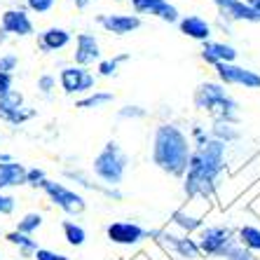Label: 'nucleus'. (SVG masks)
<instances>
[{
  "label": "nucleus",
  "instance_id": "nucleus-1",
  "mask_svg": "<svg viewBox=\"0 0 260 260\" xmlns=\"http://www.w3.org/2000/svg\"><path fill=\"white\" fill-rule=\"evenodd\" d=\"M225 155H228V145L216 139H209L204 145L192 148L188 174L183 176V192L190 200L200 197L204 202H211L216 197L218 178L228 169Z\"/></svg>",
  "mask_w": 260,
  "mask_h": 260
},
{
  "label": "nucleus",
  "instance_id": "nucleus-2",
  "mask_svg": "<svg viewBox=\"0 0 260 260\" xmlns=\"http://www.w3.org/2000/svg\"><path fill=\"white\" fill-rule=\"evenodd\" d=\"M192 141L176 122H159L152 134V164L159 171L183 178L188 174Z\"/></svg>",
  "mask_w": 260,
  "mask_h": 260
},
{
  "label": "nucleus",
  "instance_id": "nucleus-3",
  "mask_svg": "<svg viewBox=\"0 0 260 260\" xmlns=\"http://www.w3.org/2000/svg\"><path fill=\"white\" fill-rule=\"evenodd\" d=\"M194 108L202 113H209L213 120H223L230 124H239V103L228 94L225 85L206 80L194 89L192 96Z\"/></svg>",
  "mask_w": 260,
  "mask_h": 260
},
{
  "label": "nucleus",
  "instance_id": "nucleus-4",
  "mask_svg": "<svg viewBox=\"0 0 260 260\" xmlns=\"http://www.w3.org/2000/svg\"><path fill=\"white\" fill-rule=\"evenodd\" d=\"M129 169V155L122 150V145L117 141H108L101 148L94 162H91V171L106 188H117Z\"/></svg>",
  "mask_w": 260,
  "mask_h": 260
},
{
  "label": "nucleus",
  "instance_id": "nucleus-5",
  "mask_svg": "<svg viewBox=\"0 0 260 260\" xmlns=\"http://www.w3.org/2000/svg\"><path fill=\"white\" fill-rule=\"evenodd\" d=\"M194 242L200 246L202 255L223 258V260H225V255L239 244L235 232H232V228H225V225H206V228L200 230V235H197Z\"/></svg>",
  "mask_w": 260,
  "mask_h": 260
},
{
  "label": "nucleus",
  "instance_id": "nucleus-6",
  "mask_svg": "<svg viewBox=\"0 0 260 260\" xmlns=\"http://www.w3.org/2000/svg\"><path fill=\"white\" fill-rule=\"evenodd\" d=\"M43 190L47 192V197L52 200V204L59 206L63 213H68V216H78V213H82L87 209V202L82 194H78L75 190H68L66 185H61V183L56 181H45L43 183Z\"/></svg>",
  "mask_w": 260,
  "mask_h": 260
},
{
  "label": "nucleus",
  "instance_id": "nucleus-7",
  "mask_svg": "<svg viewBox=\"0 0 260 260\" xmlns=\"http://www.w3.org/2000/svg\"><path fill=\"white\" fill-rule=\"evenodd\" d=\"M218 82L225 87H244V89H260V73L237 63H216Z\"/></svg>",
  "mask_w": 260,
  "mask_h": 260
},
{
  "label": "nucleus",
  "instance_id": "nucleus-8",
  "mask_svg": "<svg viewBox=\"0 0 260 260\" xmlns=\"http://www.w3.org/2000/svg\"><path fill=\"white\" fill-rule=\"evenodd\" d=\"M59 82H61V89L66 91L68 96H73V94H87V91H91L94 85H96V75L89 68L66 66V68H61V73H59Z\"/></svg>",
  "mask_w": 260,
  "mask_h": 260
},
{
  "label": "nucleus",
  "instance_id": "nucleus-9",
  "mask_svg": "<svg viewBox=\"0 0 260 260\" xmlns=\"http://www.w3.org/2000/svg\"><path fill=\"white\" fill-rule=\"evenodd\" d=\"M157 242L162 244L169 253L178 255V258H183V260H200L202 258L200 246H197V242H194L190 235H174L171 230H159Z\"/></svg>",
  "mask_w": 260,
  "mask_h": 260
},
{
  "label": "nucleus",
  "instance_id": "nucleus-10",
  "mask_svg": "<svg viewBox=\"0 0 260 260\" xmlns=\"http://www.w3.org/2000/svg\"><path fill=\"white\" fill-rule=\"evenodd\" d=\"M106 235L113 244H120V246H134V244L143 242L148 237V230L141 228L139 223H132V220H115L106 228Z\"/></svg>",
  "mask_w": 260,
  "mask_h": 260
},
{
  "label": "nucleus",
  "instance_id": "nucleus-11",
  "mask_svg": "<svg viewBox=\"0 0 260 260\" xmlns=\"http://www.w3.org/2000/svg\"><path fill=\"white\" fill-rule=\"evenodd\" d=\"M36 115V110H24V96L21 91L10 89L7 94L0 96V117L7 120L10 124H21L28 117Z\"/></svg>",
  "mask_w": 260,
  "mask_h": 260
},
{
  "label": "nucleus",
  "instance_id": "nucleus-12",
  "mask_svg": "<svg viewBox=\"0 0 260 260\" xmlns=\"http://www.w3.org/2000/svg\"><path fill=\"white\" fill-rule=\"evenodd\" d=\"M73 59H75V66L80 68H89L94 61H101V49H99V40L94 38V33H78Z\"/></svg>",
  "mask_w": 260,
  "mask_h": 260
},
{
  "label": "nucleus",
  "instance_id": "nucleus-13",
  "mask_svg": "<svg viewBox=\"0 0 260 260\" xmlns=\"http://www.w3.org/2000/svg\"><path fill=\"white\" fill-rule=\"evenodd\" d=\"M96 24L113 36H127V33L141 28V17L136 14H101L96 17Z\"/></svg>",
  "mask_w": 260,
  "mask_h": 260
},
{
  "label": "nucleus",
  "instance_id": "nucleus-14",
  "mask_svg": "<svg viewBox=\"0 0 260 260\" xmlns=\"http://www.w3.org/2000/svg\"><path fill=\"white\" fill-rule=\"evenodd\" d=\"M225 19L230 21H248V24H260V14L253 12L244 0H213Z\"/></svg>",
  "mask_w": 260,
  "mask_h": 260
},
{
  "label": "nucleus",
  "instance_id": "nucleus-15",
  "mask_svg": "<svg viewBox=\"0 0 260 260\" xmlns=\"http://www.w3.org/2000/svg\"><path fill=\"white\" fill-rule=\"evenodd\" d=\"M237 52L232 45H225V43H213V40H206V43H202V61H206V63H211V66H216V63H235L237 59Z\"/></svg>",
  "mask_w": 260,
  "mask_h": 260
},
{
  "label": "nucleus",
  "instance_id": "nucleus-16",
  "mask_svg": "<svg viewBox=\"0 0 260 260\" xmlns=\"http://www.w3.org/2000/svg\"><path fill=\"white\" fill-rule=\"evenodd\" d=\"M178 28L185 38H192V40H200V43H206L211 40V24L206 21L200 14H188L178 21Z\"/></svg>",
  "mask_w": 260,
  "mask_h": 260
},
{
  "label": "nucleus",
  "instance_id": "nucleus-17",
  "mask_svg": "<svg viewBox=\"0 0 260 260\" xmlns=\"http://www.w3.org/2000/svg\"><path fill=\"white\" fill-rule=\"evenodd\" d=\"M0 26L5 33H12V36H30L33 33V21L24 10H7L0 19Z\"/></svg>",
  "mask_w": 260,
  "mask_h": 260
},
{
  "label": "nucleus",
  "instance_id": "nucleus-18",
  "mask_svg": "<svg viewBox=\"0 0 260 260\" xmlns=\"http://www.w3.org/2000/svg\"><path fill=\"white\" fill-rule=\"evenodd\" d=\"M68 43H71V33L66 28H56V26L43 30L40 38H38V47L43 49V52H59Z\"/></svg>",
  "mask_w": 260,
  "mask_h": 260
},
{
  "label": "nucleus",
  "instance_id": "nucleus-19",
  "mask_svg": "<svg viewBox=\"0 0 260 260\" xmlns=\"http://www.w3.org/2000/svg\"><path fill=\"white\" fill-rule=\"evenodd\" d=\"M209 136L225 145H232V143H239L242 141V129L239 124H230V122H223V120H213L211 127H209Z\"/></svg>",
  "mask_w": 260,
  "mask_h": 260
},
{
  "label": "nucleus",
  "instance_id": "nucleus-20",
  "mask_svg": "<svg viewBox=\"0 0 260 260\" xmlns=\"http://www.w3.org/2000/svg\"><path fill=\"white\" fill-rule=\"evenodd\" d=\"M26 185V167L19 162L0 164V192L5 188H17Z\"/></svg>",
  "mask_w": 260,
  "mask_h": 260
},
{
  "label": "nucleus",
  "instance_id": "nucleus-21",
  "mask_svg": "<svg viewBox=\"0 0 260 260\" xmlns=\"http://www.w3.org/2000/svg\"><path fill=\"white\" fill-rule=\"evenodd\" d=\"M171 223L178 228V230H183L185 235H192V232L202 230L204 228V216L202 213H190L188 209H178V211L171 213Z\"/></svg>",
  "mask_w": 260,
  "mask_h": 260
},
{
  "label": "nucleus",
  "instance_id": "nucleus-22",
  "mask_svg": "<svg viewBox=\"0 0 260 260\" xmlns=\"http://www.w3.org/2000/svg\"><path fill=\"white\" fill-rule=\"evenodd\" d=\"M237 242L251 253H260V228L258 225H242L237 230Z\"/></svg>",
  "mask_w": 260,
  "mask_h": 260
},
{
  "label": "nucleus",
  "instance_id": "nucleus-23",
  "mask_svg": "<svg viewBox=\"0 0 260 260\" xmlns=\"http://www.w3.org/2000/svg\"><path fill=\"white\" fill-rule=\"evenodd\" d=\"M113 101H115V94H113V91H91L85 99H80L78 108H82V110L103 108V106H108V103H113Z\"/></svg>",
  "mask_w": 260,
  "mask_h": 260
},
{
  "label": "nucleus",
  "instance_id": "nucleus-24",
  "mask_svg": "<svg viewBox=\"0 0 260 260\" xmlns=\"http://www.w3.org/2000/svg\"><path fill=\"white\" fill-rule=\"evenodd\" d=\"M61 230H63V239H66L71 246H82L87 242V232L82 225H78L75 220H63L61 223Z\"/></svg>",
  "mask_w": 260,
  "mask_h": 260
},
{
  "label": "nucleus",
  "instance_id": "nucleus-25",
  "mask_svg": "<svg viewBox=\"0 0 260 260\" xmlns=\"http://www.w3.org/2000/svg\"><path fill=\"white\" fill-rule=\"evenodd\" d=\"M124 61H129V54H120V56H115V59H101L96 66V73L101 78H113V75H117L120 63H124Z\"/></svg>",
  "mask_w": 260,
  "mask_h": 260
},
{
  "label": "nucleus",
  "instance_id": "nucleus-26",
  "mask_svg": "<svg viewBox=\"0 0 260 260\" xmlns=\"http://www.w3.org/2000/svg\"><path fill=\"white\" fill-rule=\"evenodd\" d=\"M5 239L10 244H14V246L21 248V253H36L38 248H40L36 239H30L28 235H21V232H17V230L10 232V235H5Z\"/></svg>",
  "mask_w": 260,
  "mask_h": 260
},
{
  "label": "nucleus",
  "instance_id": "nucleus-27",
  "mask_svg": "<svg viewBox=\"0 0 260 260\" xmlns=\"http://www.w3.org/2000/svg\"><path fill=\"white\" fill-rule=\"evenodd\" d=\"M40 228H43V216H40V213H26V216L17 223V232L28 235V237L36 230H40Z\"/></svg>",
  "mask_w": 260,
  "mask_h": 260
},
{
  "label": "nucleus",
  "instance_id": "nucleus-28",
  "mask_svg": "<svg viewBox=\"0 0 260 260\" xmlns=\"http://www.w3.org/2000/svg\"><path fill=\"white\" fill-rule=\"evenodd\" d=\"M167 0H132V5H134V10L139 14H157V10L164 5Z\"/></svg>",
  "mask_w": 260,
  "mask_h": 260
},
{
  "label": "nucleus",
  "instance_id": "nucleus-29",
  "mask_svg": "<svg viewBox=\"0 0 260 260\" xmlns=\"http://www.w3.org/2000/svg\"><path fill=\"white\" fill-rule=\"evenodd\" d=\"M148 115V110L143 108V106H122L120 110H117V117L120 120H143V117Z\"/></svg>",
  "mask_w": 260,
  "mask_h": 260
},
{
  "label": "nucleus",
  "instance_id": "nucleus-30",
  "mask_svg": "<svg viewBox=\"0 0 260 260\" xmlns=\"http://www.w3.org/2000/svg\"><path fill=\"white\" fill-rule=\"evenodd\" d=\"M47 181V174L40 167H33V169H26V185H33V188H43V183Z\"/></svg>",
  "mask_w": 260,
  "mask_h": 260
},
{
  "label": "nucleus",
  "instance_id": "nucleus-31",
  "mask_svg": "<svg viewBox=\"0 0 260 260\" xmlns=\"http://www.w3.org/2000/svg\"><path fill=\"white\" fill-rule=\"evenodd\" d=\"M155 17H159L162 21H167V24H176V21H181V17H178V10H176L171 3H164V5L157 10V14H155Z\"/></svg>",
  "mask_w": 260,
  "mask_h": 260
},
{
  "label": "nucleus",
  "instance_id": "nucleus-32",
  "mask_svg": "<svg viewBox=\"0 0 260 260\" xmlns=\"http://www.w3.org/2000/svg\"><path fill=\"white\" fill-rule=\"evenodd\" d=\"M26 5H28V10H33L38 14H47L54 7V0H26Z\"/></svg>",
  "mask_w": 260,
  "mask_h": 260
},
{
  "label": "nucleus",
  "instance_id": "nucleus-33",
  "mask_svg": "<svg viewBox=\"0 0 260 260\" xmlns=\"http://www.w3.org/2000/svg\"><path fill=\"white\" fill-rule=\"evenodd\" d=\"M17 63H19V56L17 54H3V56H0V73L12 75V71L17 68Z\"/></svg>",
  "mask_w": 260,
  "mask_h": 260
},
{
  "label": "nucleus",
  "instance_id": "nucleus-34",
  "mask_svg": "<svg viewBox=\"0 0 260 260\" xmlns=\"http://www.w3.org/2000/svg\"><path fill=\"white\" fill-rule=\"evenodd\" d=\"M225 260H255V258H253V253H251V251H246L244 246H239V244H237L230 253L225 255Z\"/></svg>",
  "mask_w": 260,
  "mask_h": 260
},
{
  "label": "nucleus",
  "instance_id": "nucleus-35",
  "mask_svg": "<svg viewBox=\"0 0 260 260\" xmlns=\"http://www.w3.org/2000/svg\"><path fill=\"white\" fill-rule=\"evenodd\" d=\"M36 260H71L68 255L63 253H54V251H49V248H38L36 253H33Z\"/></svg>",
  "mask_w": 260,
  "mask_h": 260
},
{
  "label": "nucleus",
  "instance_id": "nucleus-36",
  "mask_svg": "<svg viewBox=\"0 0 260 260\" xmlns=\"http://www.w3.org/2000/svg\"><path fill=\"white\" fill-rule=\"evenodd\" d=\"M54 87H56V78H54V75H40V78H38V89L43 91V94H49Z\"/></svg>",
  "mask_w": 260,
  "mask_h": 260
},
{
  "label": "nucleus",
  "instance_id": "nucleus-37",
  "mask_svg": "<svg viewBox=\"0 0 260 260\" xmlns=\"http://www.w3.org/2000/svg\"><path fill=\"white\" fill-rule=\"evenodd\" d=\"M12 211H14V197L0 192V213H3V216H10Z\"/></svg>",
  "mask_w": 260,
  "mask_h": 260
},
{
  "label": "nucleus",
  "instance_id": "nucleus-38",
  "mask_svg": "<svg viewBox=\"0 0 260 260\" xmlns=\"http://www.w3.org/2000/svg\"><path fill=\"white\" fill-rule=\"evenodd\" d=\"M10 89H12V75L0 73V96H3V94H7Z\"/></svg>",
  "mask_w": 260,
  "mask_h": 260
},
{
  "label": "nucleus",
  "instance_id": "nucleus-39",
  "mask_svg": "<svg viewBox=\"0 0 260 260\" xmlns=\"http://www.w3.org/2000/svg\"><path fill=\"white\" fill-rule=\"evenodd\" d=\"M244 3H246V5L251 7L253 12H258V14H260V0H244Z\"/></svg>",
  "mask_w": 260,
  "mask_h": 260
},
{
  "label": "nucleus",
  "instance_id": "nucleus-40",
  "mask_svg": "<svg viewBox=\"0 0 260 260\" xmlns=\"http://www.w3.org/2000/svg\"><path fill=\"white\" fill-rule=\"evenodd\" d=\"M7 162H14L12 155H7V152H0V164H7Z\"/></svg>",
  "mask_w": 260,
  "mask_h": 260
},
{
  "label": "nucleus",
  "instance_id": "nucleus-41",
  "mask_svg": "<svg viewBox=\"0 0 260 260\" xmlns=\"http://www.w3.org/2000/svg\"><path fill=\"white\" fill-rule=\"evenodd\" d=\"M73 3H75V5H78L80 10H82V7H87V5H89L91 0H73Z\"/></svg>",
  "mask_w": 260,
  "mask_h": 260
},
{
  "label": "nucleus",
  "instance_id": "nucleus-42",
  "mask_svg": "<svg viewBox=\"0 0 260 260\" xmlns=\"http://www.w3.org/2000/svg\"><path fill=\"white\" fill-rule=\"evenodd\" d=\"M5 40H7V33L0 28V47H3V43H5Z\"/></svg>",
  "mask_w": 260,
  "mask_h": 260
},
{
  "label": "nucleus",
  "instance_id": "nucleus-43",
  "mask_svg": "<svg viewBox=\"0 0 260 260\" xmlns=\"http://www.w3.org/2000/svg\"><path fill=\"white\" fill-rule=\"evenodd\" d=\"M258 260H260V258H258Z\"/></svg>",
  "mask_w": 260,
  "mask_h": 260
}]
</instances>
